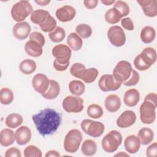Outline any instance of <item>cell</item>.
Listing matches in <instances>:
<instances>
[{"mask_svg": "<svg viewBox=\"0 0 157 157\" xmlns=\"http://www.w3.org/2000/svg\"><path fill=\"white\" fill-rule=\"evenodd\" d=\"M39 133L45 136L53 134L61 123V115L51 108H45L32 117Z\"/></svg>", "mask_w": 157, "mask_h": 157, "instance_id": "obj_1", "label": "cell"}, {"mask_svg": "<svg viewBox=\"0 0 157 157\" xmlns=\"http://www.w3.org/2000/svg\"><path fill=\"white\" fill-rule=\"evenodd\" d=\"M33 7L28 1H20L14 4L11 9L10 13L12 18L18 23L22 22L32 13Z\"/></svg>", "mask_w": 157, "mask_h": 157, "instance_id": "obj_2", "label": "cell"}, {"mask_svg": "<svg viewBox=\"0 0 157 157\" xmlns=\"http://www.w3.org/2000/svg\"><path fill=\"white\" fill-rule=\"evenodd\" d=\"M82 138V134L78 129L70 130L64 140L63 146L65 151L71 153H75L80 147Z\"/></svg>", "mask_w": 157, "mask_h": 157, "instance_id": "obj_3", "label": "cell"}, {"mask_svg": "<svg viewBox=\"0 0 157 157\" xmlns=\"http://www.w3.org/2000/svg\"><path fill=\"white\" fill-rule=\"evenodd\" d=\"M122 136L116 130L110 131L102 139L101 145L102 149L107 153L115 152L121 144Z\"/></svg>", "mask_w": 157, "mask_h": 157, "instance_id": "obj_4", "label": "cell"}, {"mask_svg": "<svg viewBox=\"0 0 157 157\" xmlns=\"http://www.w3.org/2000/svg\"><path fill=\"white\" fill-rule=\"evenodd\" d=\"M80 126L85 134L95 138L100 137L105 130V126L102 123L90 119L83 120L81 122Z\"/></svg>", "mask_w": 157, "mask_h": 157, "instance_id": "obj_5", "label": "cell"}, {"mask_svg": "<svg viewBox=\"0 0 157 157\" xmlns=\"http://www.w3.org/2000/svg\"><path fill=\"white\" fill-rule=\"evenodd\" d=\"M132 68L129 62L121 60L120 61L113 70V76L117 81L123 83L131 76Z\"/></svg>", "mask_w": 157, "mask_h": 157, "instance_id": "obj_6", "label": "cell"}, {"mask_svg": "<svg viewBox=\"0 0 157 157\" xmlns=\"http://www.w3.org/2000/svg\"><path fill=\"white\" fill-rule=\"evenodd\" d=\"M156 108L153 103L150 101H144L140 105L139 109L140 118L144 124H151L156 119Z\"/></svg>", "mask_w": 157, "mask_h": 157, "instance_id": "obj_7", "label": "cell"}, {"mask_svg": "<svg viewBox=\"0 0 157 157\" xmlns=\"http://www.w3.org/2000/svg\"><path fill=\"white\" fill-rule=\"evenodd\" d=\"M62 105L68 113H78L83 109V101L79 96H67L63 99Z\"/></svg>", "mask_w": 157, "mask_h": 157, "instance_id": "obj_8", "label": "cell"}, {"mask_svg": "<svg viewBox=\"0 0 157 157\" xmlns=\"http://www.w3.org/2000/svg\"><path fill=\"white\" fill-rule=\"evenodd\" d=\"M107 37L110 43L115 47H121L126 42V34L124 30L119 26L115 25L109 28Z\"/></svg>", "mask_w": 157, "mask_h": 157, "instance_id": "obj_9", "label": "cell"}, {"mask_svg": "<svg viewBox=\"0 0 157 157\" xmlns=\"http://www.w3.org/2000/svg\"><path fill=\"white\" fill-rule=\"evenodd\" d=\"M52 55L59 63L69 64L72 52L70 47L64 44H58L52 49Z\"/></svg>", "mask_w": 157, "mask_h": 157, "instance_id": "obj_10", "label": "cell"}, {"mask_svg": "<svg viewBox=\"0 0 157 157\" xmlns=\"http://www.w3.org/2000/svg\"><path fill=\"white\" fill-rule=\"evenodd\" d=\"M121 83L115 80L112 74L102 75L98 82L99 88L104 92L117 90L120 88Z\"/></svg>", "mask_w": 157, "mask_h": 157, "instance_id": "obj_11", "label": "cell"}, {"mask_svg": "<svg viewBox=\"0 0 157 157\" xmlns=\"http://www.w3.org/2000/svg\"><path fill=\"white\" fill-rule=\"evenodd\" d=\"M50 80L44 74H37L33 77L32 85L34 90L42 94L47 91L49 86Z\"/></svg>", "mask_w": 157, "mask_h": 157, "instance_id": "obj_12", "label": "cell"}, {"mask_svg": "<svg viewBox=\"0 0 157 157\" xmlns=\"http://www.w3.org/2000/svg\"><path fill=\"white\" fill-rule=\"evenodd\" d=\"M31 26L28 22L22 21L16 23L13 28V36L18 40H23L26 39L31 33Z\"/></svg>", "mask_w": 157, "mask_h": 157, "instance_id": "obj_13", "label": "cell"}, {"mask_svg": "<svg viewBox=\"0 0 157 157\" xmlns=\"http://www.w3.org/2000/svg\"><path fill=\"white\" fill-rule=\"evenodd\" d=\"M136 121V115L132 110L124 111L117 118V125L121 128H126L131 126Z\"/></svg>", "mask_w": 157, "mask_h": 157, "instance_id": "obj_14", "label": "cell"}, {"mask_svg": "<svg viewBox=\"0 0 157 157\" xmlns=\"http://www.w3.org/2000/svg\"><path fill=\"white\" fill-rule=\"evenodd\" d=\"M55 14L59 21L61 22H68L75 17L76 11L72 6L66 5L58 9Z\"/></svg>", "mask_w": 157, "mask_h": 157, "instance_id": "obj_15", "label": "cell"}, {"mask_svg": "<svg viewBox=\"0 0 157 157\" xmlns=\"http://www.w3.org/2000/svg\"><path fill=\"white\" fill-rule=\"evenodd\" d=\"M31 131L26 126H21L15 132V139L17 144L24 145L29 142L31 139Z\"/></svg>", "mask_w": 157, "mask_h": 157, "instance_id": "obj_16", "label": "cell"}, {"mask_svg": "<svg viewBox=\"0 0 157 157\" xmlns=\"http://www.w3.org/2000/svg\"><path fill=\"white\" fill-rule=\"evenodd\" d=\"M137 2L140 6L144 14L149 17L157 15V1L156 0H139Z\"/></svg>", "mask_w": 157, "mask_h": 157, "instance_id": "obj_17", "label": "cell"}, {"mask_svg": "<svg viewBox=\"0 0 157 157\" xmlns=\"http://www.w3.org/2000/svg\"><path fill=\"white\" fill-rule=\"evenodd\" d=\"M99 71L97 69L91 67L86 69L85 67L80 71L75 77L80 78L86 83H91L96 80Z\"/></svg>", "mask_w": 157, "mask_h": 157, "instance_id": "obj_18", "label": "cell"}, {"mask_svg": "<svg viewBox=\"0 0 157 157\" xmlns=\"http://www.w3.org/2000/svg\"><path fill=\"white\" fill-rule=\"evenodd\" d=\"M140 141L135 135H129L124 139V147L126 151L130 154L136 153L140 147Z\"/></svg>", "mask_w": 157, "mask_h": 157, "instance_id": "obj_19", "label": "cell"}, {"mask_svg": "<svg viewBox=\"0 0 157 157\" xmlns=\"http://www.w3.org/2000/svg\"><path fill=\"white\" fill-rule=\"evenodd\" d=\"M26 53L32 57H39L43 53L42 46L37 42L34 40H29L25 45Z\"/></svg>", "mask_w": 157, "mask_h": 157, "instance_id": "obj_20", "label": "cell"}, {"mask_svg": "<svg viewBox=\"0 0 157 157\" xmlns=\"http://www.w3.org/2000/svg\"><path fill=\"white\" fill-rule=\"evenodd\" d=\"M140 100V93L137 89L131 88L127 90L123 98L124 103L128 107L136 106Z\"/></svg>", "mask_w": 157, "mask_h": 157, "instance_id": "obj_21", "label": "cell"}, {"mask_svg": "<svg viewBox=\"0 0 157 157\" xmlns=\"http://www.w3.org/2000/svg\"><path fill=\"white\" fill-rule=\"evenodd\" d=\"M104 105L107 111L114 113L117 112L120 108L121 100L117 94H111L106 97Z\"/></svg>", "mask_w": 157, "mask_h": 157, "instance_id": "obj_22", "label": "cell"}, {"mask_svg": "<svg viewBox=\"0 0 157 157\" xmlns=\"http://www.w3.org/2000/svg\"><path fill=\"white\" fill-rule=\"evenodd\" d=\"M139 55L142 60L150 66H151L156 61V52L152 47L145 48Z\"/></svg>", "mask_w": 157, "mask_h": 157, "instance_id": "obj_23", "label": "cell"}, {"mask_svg": "<svg viewBox=\"0 0 157 157\" xmlns=\"http://www.w3.org/2000/svg\"><path fill=\"white\" fill-rule=\"evenodd\" d=\"M60 86L59 83L53 80H50L49 86L45 93L42 94V97L45 99L52 100L55 99L59 94Z\"/></svg>", "mask_w": 157, "mask_h": 157, "instance_id": "obj_24", "label": "cell"}, {"mask_svg": "<svg viewBox=\"0 0 157 157\" xmlns=\"http://www.w3.org/2000/svg\"><path fill=\"white\" fill-rule=\"evenodd\" d=\"M14 132L9 128L3 129L0 133V144L3 147H9L14 142Z\"/></svg>", "mask_w": 157, "mask_h": 157, "instance_id": "obj_25", "label": "cell"}, {"mask_svg": "<svg viewBox=\"0 0 157 157\" xmlns=\"http://www.w3.org/2000/svg\"><path fill=\"white\" fill-rule=\"evenodd\" d=\"M138 137L140 139L141 144L143 145H147L153 141L154 133L153 130L150 128L144 127L139 131Z\"/></svg>", "mask_w": 157, "mask_h": 157, "instance_id": "obj_26", "label": "cell"}, {"mask_svg": "<svg viewBox=\"0 0 157 157\" xmlns=\"http://www.w3.org/2000/svg\"><path fill=\"white\" fill-rule=\"evenodd\" d=\"M50 15V13L45 10L37 9L32 12L31 14V21L36 25L42 24Z\"/></svg>", "mask_w": 157, "mask_h": 157, "instance_id": "obj_27", "label": "cell"}, {"mask_svg": "<svg viewBox=\"0 0 157 157\" xmlns=\"http://www.w3.org/2000/svg\"><path fill=\"white\" fill-rule=\"evenodd\" d=\"M141 40L145 44H150L155 39L156 31L150 26H146L142 28L140 34Z\"/></svg>", "mask_w": 157, "mask_h": 157, "instance_id": "obj_28", "label": "cell"}, {"mask_svg": "<svg viewBox=\"0 0 157 157\" xmlns=\"http://www.w3.org/2000/svg\"><path fill=\"white\" fill-rule=\"evenodd\" d=\"M67 43L72 50L74 51H78L82 47L83 40L77 33H71L67 36Z\"/></svg>", "mask_w": 157, "mask_h": 157, "instance_id": "obj_29", "label": "cell"}, {"mask_svg": "<svg viewBox=\"0 0 157 157\" xmlns=\"http://www.w3.org/2000/svg\"><path fill=\"white\" fill-rule=\"evenodd\" d=\"M81 151L85 156H93L97 151V145L93 140L86 139L82 144Z\"/></svg>", "mask_w": 157, "mask_h": 157, "instance_id": "obj_30", "label": "cell"}, {"mask_svg": "<svg viewBox=\"0 0 157 157\" xmlns=\"http://www.w3.org/2000/svg\"><path fill=\"white\" fill-rule=\"evenodd\" d=\"M37 66L34 61L30 59L23 60L19 64V69L20 72L26 75L33 74L36 69Z\"/></svg>", "mask_w": 157, "mask_h": 157, "instance_id": "obj_31", "label": "cell"}, {"mask_svg": "<svg viewBox=\"0 0 157 157\" xmlns=\"http://www.w3.org/2000/svg\"><path fill=\"white\" fill-rule=\"evenodd\" d=\"M23 121V119L21 115L18 113H12L7 115L5 123L7 127L10 128H16L22 124Z\"/></svg>", "mask_w": 157, "mask_h": 157, "instance_id": "obj_32", "label": "cell"}, {"mask_svg": "<svg viewBox=\"0 0 157 157\" xmlns=\"http://www.w3.org/2000/svg\"><path fill=\"white\" fill-rule=\"evenodd\" d=\"M69 89L71 94L76 96H80L85 92V86L82 82L74 80L69 83Z\"/></svg>", "mask_w": 157, "mask_h": 157, "instance_id": "obj_33", "label": "cell"}, {"mask_svg": "<svg viewBox=\"0 0 157 157\" xmlns=\"http://www.w3.org/2000/svg\"><path fill=\"white\" fill-rule=\"evenodd\" d=\"M122 16L120 12L113 7L109 9L105 13V20L110 24H116L121 20Z\"/></svg>", "mask_w": 157, "mask_h": 157, "instance_id": "obj_34", "label": "cell"}, {"mask_svg": "<svg viewBox=\"0 0 157 157\" xmlns=\"http://www.w3.org/2000/svg\"><path fill=\"white\" fill-rule=\"evenodd\" d=\"M65 30L60 26H56L53 31L48 33V37L50 40L55 43L61 42L65 38Z\"/></svg>", "mask_w": 157, "mask_h": 157, "instance_id": "obj_35", "label": "cell"}, {"mask_svg": "<svg viewBox=\"0 0 157 157\" xmlns=\"http://www.w3.org/2000/svg\"><path fill=\"white\" fill-rule=\"evenodd\" d=\"M13 93L8 88H2L0 90V102L2 104L8 105L12 102L13 100Z\"/></svg>", "mask_w": 157, "mask_h": 157, "instance_id": "obj_36", "label": "cell"}, {"mask_svg": "<svg viewBox=\"0 0 157 157\" xmlns=\"http://www.w3.org/2000/svg\"><path fill=\"white\" fill-rule=\"evenodd\" d=\"M86 112L87 115L90 118L94 119L101 118L104 114V111L102 107L96 104L90 105L87 108Z\"/></svg>", "mask_w": 157, "mask_h": 157, "instance_id": "obj_37", "label": "cell"}, {"mask_svg": "<svg viewBox=\"0 0 157 157\" xmlns=\"http://www.w3.org/2000/svg\"><path fill=\"white\" fill-rule=\"evenodd\" d=\"M75 31L77 34L82 38L87 39L92 34V29L87 24H80L76 26Z\"/></svg>", "mask_w": 157, "mask_h": 157, "instance_id": "obj_38", "label": "cell"}, {"mask_svg": "<svg viewBox=\"0 0 157 157\" xmlns=\"http://www.w3.org/2000/svg\"><path fill=\"white\" fill-rule=\"evenodd\" d=\"M56 21L50 15L42 24L39 25V26L42 31L49 33L56 28Z\"/></svg>", "mask_w": 157, "mask_h": 157, "instance_id": "obj_39", "label": "cell"}, {"mask_svg": "<svg viewBox=\"0 0 157 157\" xmlns=\"http://www.w3.org/2000/svg\"><path fill=\"white\" fill-rule=\"evenodd\" d=\"M113 7L120 12L122 17L128 15L130 11L129 5L126 2L120 0L115 2Z\"/></svg>", "mask_w": 157, "mask_h": 157, "instance_id": "obj_40", "label": "cell"}, {"mask_svg": "<svg viewBox=\"0 0 157 157\" xmlns=\"http://www.w3.org/2000/svg\"><path fill=\"white\" fill-rule=\"evenodd\" d=\"M24 156L25 157H41L42 156L41 150L36 146L31 145L24 150Z\"/></svg>", "mask_w": 157, "mask_h": 157, "instance_id": "obj_41", "label": "cell"}, {"mask_svg": "<svg viewBox=\"0 0 157 157\" xmlns=\"http://www.w3.org/2000/svg\"><path fill=\"white\" fill-rule=\"evenodd\" d=\"M139 80H140V76L139 73L136 71L132 69L129 78L123 83L124 85L128 86H134V85H136L139 82Z\"/></svg>", "mask_w": 157, "mask_h": 157, "instance_id": "obj_42", "label": "cell"}, {"mask_svg": "<svg viewBox=\"0 0 157 157\" xmlns=\"http://www.w3.org/2000/svg\"><path fill=\"white\" fill-rule=\"evenodd\" d=\"M134 65L136 69L139 71H146L151 66L147 64L141 58L140 55H137L134 60Z\"/></svg>", "mask_w": 157, "mask_h": 157, "instance_id": "obj_43", "label": "cell"}, {"mask_svg": "<svg viewBox=\"0 0 157 157\" xmlns=\"http://www.w3.org/2000/svg\"><path fill=\"white\" fill-rule=\"evenodd\" d=\"M29 39L30 40H34L37 42H39L42 47L45 45V37L43 36V34L39 32H33L30 34L29 36Z\"/></svg>", "mask_w": 157, "mask_h": 157, "instance_id": "obj_44", "label": "cell"}, {"mask_svg": "<svg viewBox=\"0 0 157 157\" xmlns=\"http://www.w3.org/2000/svg\"><path fill=\"white\" fill-rule=\"evenodd\" d=\"M121 25L123 28L128 31H132L134 28L132 20L129 17H126L121 20Z\"/></svg>", "mask_w": 157, "mask_h": 157, "instance_id": "obj_45", "label": "cell"}, {"mask_svg": "<svg viewBox=\"0 0 157 157\" xmlns=\"http://www.w3.org/2000/svg\"><path fill=\"white\" fill-rule=\"evenodd\" d=\"M6 157H21V152L20 150L16 147H11L8 148L4 154Z\"/></svg>", "mask_w": 157, "mask_h": 157, "instance_id": "obj_46", "label": "cell"}, {"mask_svg": "<svg viewBox=\"0 0 157 157\" xmlns=\"http://www.w3.org/2000/svg\"><path fill=\"white\" fill-rule=\"evenodd\" d=\"M146 155L148 157L157 156V143L153 142L149 145L146 150Z\"/></svg>", "mask_w": 157, "mask_h": 157, "instance_id": "obj_47", "label": "cell"}, {"mask_svg": "<svg viewBox=\"0 0 157 157\" xmlns=\"http://www.w3.org/2000/svg\"><path fill=\"white\" fill-rule=\"evenodd\" d=\"M84 68H85V66L83 64L78 63H75L72 64V66L70 68V72L72 76L75 77L77 73Z\"/></svg>", "mask_w": 157, "mask_h": 157, "instance_id": "obj_48", "label": "cell"}, {"mask_svg": "<svg viewBox=\"0 0 157 157\" xmlns=\"http://www.w3.org/2000/svg\"><path fill=\"white\" fill-rule=\"evenodd\" d=\"M69 65V64L59 63L56 59L54 60L53 64V66L55 69L58 71H66Z\"/></svg>", "mask_w": 157, "mask_h": 157, "instance_id": "obj_49", "label": "cell"}, {"mask_svg": "<svg viewBox=\"0 0 157 157\" xmlns=\"http://www.w3.org/2000/svg\"><path fill=\"white\" fill-rule=\"evenodd\" d=\"M99 1L98 0H85L83 1L84 6L88 9H94L98 4Z\"/></svg>", "mask_w": 157, "mask_h": 157, "instance_id": "obj_50", "label": "cell"}, {"mask_svg": "<svg viewBox=\"0 0 157 157\" xmlns=\"http://www.w3.org/2000/svg\"><path fill=\"white\" fill-rule=\"evenodd\" d=\"M144 101H150L155 106H157V95L155 93H150L146 95L144 98Z\"/></svg>", "mask_w": 157, "mask_h": 157, "instance_id": "obj_51", "label": "cell"}, {"mask_svg": "<svg viewBox=\"0 0 157 157\" xmlns=\"http://www.w3.org/2000/svg\"><path fill=\"white\" fill-rule=\"evenodd\" d=\"M45 157H50V156L58 157V156H60V154L58 151H57L56 150H52L47 151V153L45 154Z\"/></svg>", "mask_w": 157, "mask_h": 157, "instance_id": "obj_52", "label": "cell"}, {"mask_svg": "<svg viewBox=\"0 0 157 157\" xmlns=\"http://www.w3.org/2000/svg\"><path fill=\"white\" fill-rule=\"evenodd\" d=\"M35 2L36 4H37L38 5H40V6H47L48 5L50 2V1L49 0H36L35 1Z\"/></svg>", "mask_w": 157, "mask_h": 157, "instance_id": "obj_53", "label": "cell"}, {"mask_svg": "<svg viewBox=\"0 0 157 157\" xmlns=\"http://www.w3.org/2000/svg\"><path fill=\"white\" fill-rule=\"evenodd\" d=\"M101 3H102L103 4L105 5V6H110L112 4H113V3H115V1L114 0H111V1H109V0H101Z\"/></svg>", "mask_w": 157, "mask_h": 157, "instance_id": "obj_54", "label": "cell"}, {"mask_svg": "<svg viewBox=\"0 0 157 157\" xmlns=\"http://www.w3.org/2000/svg\"><path fill=\"white\" fill-rule=\"evenodd\" d=\"M115 156H129V155H128L127 153H124V152H121L120 151L118 153H117L116 155H114Z\"/></svg>", "mask_w": 157, "mask_h": 157, "instance_id": "obj_55", "label": "cell"}]
</instances>
